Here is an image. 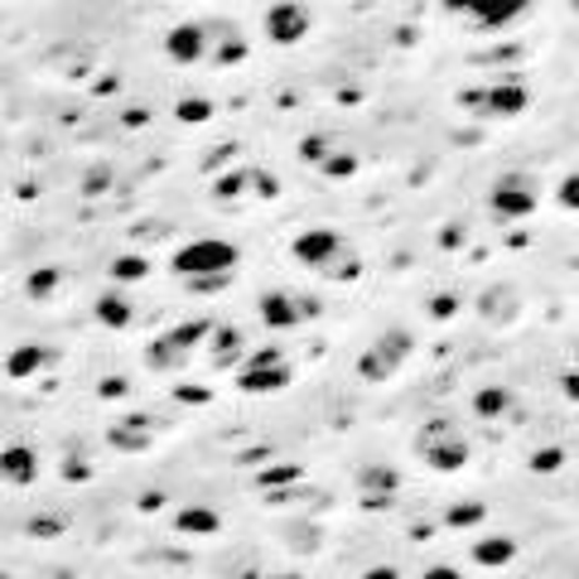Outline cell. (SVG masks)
I'll use <instances>...</instances> for the list:
<instances>
[{"label":"cell","instance_id":"obj_1","mask_svg":"<svg viewBox=\"0 0 579 579\" xmlns=\"http://www.w3.org/2000/svg\"><path fill=\"white\" fill-rule=\"evenodd\" d=\"M290 256H295L305 271L324 275V281H353V275L362 271V256L353 251L333 227H305V232H295V242H290Z\"/></svg>","mask_w":579,"mask_h":579},{"label":"cell","instance_id":"obj_2","mask_svg":"<svg viewBox=\"0 0 579 579\" xmlns=\"http://www.w3.org/2000/svg\"><path fill=\"white\" fill-rule=\"evenodd\" d=\"M410 449H416V459L434 473H459V469H469V459H473L469 434L444 416L426 420V426L416 430V440H410Z\"/></svg>","mask_w":579,"mask_h":579},{"label":"cell","instance_id":"obj_3","mask_svg":"<svg viewBox=\"0 0 579 579\" xmlns=\"http://www.w3.org/2000/svg\"><path fill=\"white\" fill-rule=\"evenodd\" d=\"M237 261H242L237 242L198 237V242H188V247H180L170 256V271L184 275V281H198V275H232V271H237Z\"/></svg>","mask_w":579,"mask_h":579},{"label":"cell","instance_id":"obj_4","mask_svg":"<svg viewBox=\"0 0 579 579\" xmlns=\"http://www.w3.org/2000/svg\"><path fill=\"white\" fill-rule=\"evenodd\" d=\"M410 353H416V333L410 329H382L358 353V377L362 382H386V377H396V367H406Z\"/></svg>","mask_w":579,"mask_h":579},{"label":"cell","instance_id":"obj_5","mask_svg":"<svg viewBox=\"0 0 579 579\" xmlns=\"http://www.w3.org/2000/svg\"><path fill=\"white\" fill-rule=\"evenodd\" d=\"M537 204H541V188L537 180H531L527 170H507V174H497V184L488 188V208H493V218H531L537 213Z\"/></svg>","mask_w":579,"mask_h":579},{"label":"cell","instance_id":"obj_6","mask_svg":"<svg viewBox=\"0 0 579 579\" xmlns=\"http://www.w3.org/2000/svg\"><path fill=\"white\" fill-rule=\"evenodd\" d=\"M459 107L473 111L483 121H507L521 116L531 107V93L521 83H493V87H473V93H459Z\"/></svg>","mask_w":579,"mask_h":579},{"label":"cell","instance_id":"obj_7","mask_svg":"<svg viewBox=\"0 0 579 579\" xmlns=\"http://www.w3.org/2000/svg\"><path fill=\"white\" fill-rule=\"evenodd\" d=\"M213 329H218V324H208V319H194V324H184V329L164 333V338H155V343H150L145 362H150L155 372H174V367H184V362H188V353H194L198 343H204Z\"/></svg>","mask_w":579,"mask_h":579},{"label":"cell","instance_id":"obj_8","mask_svg":"<svg viewBox=\"0 0 579 579\" xmlns=\"http://www.w3.org/2000/svg\"><path fill=\"white\" fill-rule=\"evenodd\" d=\"M290 382H295V367H290V358H281V353H256V358H247L237 367V386L251 396L281 392Z\"/></svg>","mask_w":579,"mask_h":579},{"label":"cell","instance_id":"obj_9","mask_svg":"<svg viewBox=\"0 0 579 579\" xmlns=\"http://www.w3.org/2000/svg\"><path fill=\"white\" fill-rule=\"evenodd\" d=\"M449 15H464L469 25H483V29H503L512 20H521L531 10V0H440Z\"/></svg>","mask_w":579,"mask_h":579},{"label":"cell","instance_id":"obj_10","mask_svg":"<svg viewBox=\"0 0 579 579\" xmlns=\"http://www.w3.org/2000/svg\"><path fill=\"white\" fill-rule=\"evenodd\" d=\"M164 53H170L180 69H188V63H204L213 59V29L204 25V20H188V25H174L170 39H164Z\"/></svg>","mask_w":579,"mask_h":579},{"label":"cell","instance_id":"obj_11","mask_svg":"<svg viewBox=\"0 0 579 579\" xmlns=\"http://www.w3.org/2000/svg\"><path fill=\"white\" fill-rule=\"evenodd\" d=\"M309 10L299 5V0H275L271 10H266V39L271 44H281V49H290V44H299L309 35Z\"/></svg>","mask_w":579,"mask_h":579},{"label":"cell","instance_id":"obj_12","mask_svg":"<svg viewBox=\"0 0 579 579\" xmlns=\"http://www.w3.org/2000/svg\"><path fill=\"white\" fill-rule=\"evenodd\" d=\"M309 315H319L315 299H299V295H290V290H266V295H261L266 329H299Z\"/></svg>","mask_w":579,"mask_h":579},{"label":"cell","instance_id":"obj_13","mask_svg":"<svg viewBox=\"0 0 579 579\" xmlns=\"http://www.w3.org/2000/svg\"><path fill=\"white\" fill-rule=\"evenodd\" d=\"M478 315H483V324L507 329L512 319L521 315V295H517L512 285H493V290H483V295H478Z\"/></svg>","mask_w":579,"mask_h":579},{"label":"cell","instance_id":"obj_14","mask_svg":"<svg viewBox=\"0 0 579 579\" xmlns=\"http://www.w3.org/2000/svg\"><path fill=\"white\" fill-rule=\"evenodd\" d=\"M0 473H5L10 488H35L39 483V454L29 444H5L0 454Z\"/></svg>","mask_w":579,"mask_h":579},{"label":"cell","instance_id":"obj_15","mask_svg":"<svg viewBox=\"0 0 579 579\" xmlns=\"http://www.w3.org/2000/svg\"><path fill=\"white\" fill-rule=\"evenodd\" d=\"M396 488H401V473L392 464H367V469H358L362 503H386V497H396Z\"/></svg>","mask_w":579,"mask_h":579},{"label":"cell","instance_id":"obj_16","mask_svg":"<svg viewBox=\"0 0 579 579\" xmlns=\"http://www.w3.org/2000/svg\"><path fill=\"white\" fill-rule=\"evenodd\" d=\"M97 319H102L107 329H131L136 305L126 299V290H102V295H97Z\"/></svg>","mask_w":579,"mask_h":579},{"label":"cell","instance_id":"obj_17","mask_svg":"<svg viewBox=\"0 0 579 579\" xmlns=\"http://www.w3.org/2000/svg\"><path fill=\"white\" fill-rule=\"evenodd\" d=\"M213 63H222V69H232V63H242V53H247V44H242V35L227 25V20H213Z\"/></svg>","mask_w":579,"mask_h":579},{"label":"cell","instance_id":"obj_18","mask_svg":"<svg viewBox=\"0 0 579 579\" xmlns=\"http://www.w3.org/2000/svg\"><path fill=\"white\" fill-rule=\"evenodd\" d=\"M222 527V517L213 507H180L174 512V531H184V537H213Z\"/></svg>","mask_w":579,"mask_h":579},{"label":"cell","instance_id":"obj_19","mask_svg":"<svg viewBox=\"0 0 579 579\" xmlns=\"http://www.w3.org/2000/svg\"><path fill=\"white\" fill-rule=\"evenodd\" d=\"M473 560L488 565V570H503L507 560H517V541H512V537H483V541H473Z\"/></svg>","mask_w":579,"mask_h":579},{"label":"cell","instance_id":"obj_20","mask_svg":"<svg viewBox=\"0 0 579 579\" xmlns=\"http://www.w3.org/2000/svg\"><path fill=\"white\" fill-rule=\"evenodd\" d=\"M237 353H242V333L232 329V324H218L213 338H208V358H213L218 367H242Z\"/></svg>","mask_w":579,"mask_h":579},{"label":"cell","instance_id":"obj_21","mask_svg":"<svg viewBox=\"0 0 579 579\" xmlns=\"http://www.w3.org/2000/svg\"><path fill=\"white\" fill-rule=\"evenodd\" d=\"M473 410L483 420L507 416V410H512V392H507V386H478V392H473Z\"/></svg>","mask_w":579,"mask_h":579},{"label":"cell","instance_id":"obj_22","mask_svg":"<svg viewBox=\"0 0 579 579\" xmlns=\"http://www.w3.org/2000/svg\"><path fill=\"white\" fill-rule=\"evenodd\" d=\"M39 362H49V348H15L10 353V377H35Z\"/></svg>","mask_w":579,"mask_h":579},{"label":"cell","instance_id":"obj_23","mask_svg":"<svg viewBox=\"0 0 579 579\" xmlns=\"http://www.w3.org/2000/svg\"><path fill=\"white\" fill-rule=\"evenodd\" d=\"M319 170H324L329 180H353V170H358V160H353V155H338V150H329L324 160H319Z\"/></svg>","mask_w":579,"mask_h":579},{"label":"cell","instance_id":"obj_24","mask_svg":"<svg viewBox=\"0 0 579 579\" xmlns=\"http://www.w3.org/2000/svg\"><path fill=\"white\" fill-rule=\"evenodd\" d=\"M145 271H150V266H145L140 251L136 256H116V261H111V275H116V281H145Z\"/></svg>","mask_w":579,"mask_h":579},{"label":"cell","instance_id":"obj_25","mask_svg":"<svg viewBox=\"0 0 579 579\" xmlns=\"http://www.w3.org/2000/svg\"><path fill=\"white\" fill-rule=\"evenodd\" d=\"M483 517H488L483 503H464V507H449V512H444V521H449V527H473V521H483Z\"/></svg>","mask_w":579,"mask_h":579},{"label":"cell","instance_id":"obj_26","mask_svg":"<svg viewBox=\"0 0 579 579\" xmlns=\"http://www.w3.org/2000/svg\"><path fill=\"white\" fill-rule=\"evenodd\" d=\"M555 198H560V208L579 213V170H575V174H565V180L555 184Z\"/></svg>","mask_w":579,"mask_h":579},{"label":"cell","instance_id":"obj_27","mask_svg":"<svg viewBox=\"0 0 579 579\" xmlns=\"http://www.w3.org/2000/svg\"><path fill=\"white\" fill-rule=\"evenodd\" d=\"M295 478H299L295 464H281V469H271V473L256 478V488H281V483H295Z\"/></svg>","mask_w":579,"mask_h":579},{"label":"cell","instance_id":"obj_28","mask_svg":"<svg viewBox=\"0 0 579 579\" xmlns=\"http://www.w3.org/2000/svg\"><path fill=\"white\" fill-rule=\"evenodd\" d=\"M53 285H59V271H35V275H29V295H35V299L53 295Z\"/></svg>","mask_w":579,"mask_h":579},{"label":"cell","instance_id":"obj_29","mask_svg":"<svg viewBox=\"0 0 579 579\" xmlns=\"http://www.w3.org/2000/svg\"><path fill=\"white\" fill-rule=\"evenodd\" d=\"M227 281L232 275H198V281H188V290H194V295H218Z\"/></svg>","mask_w":579,"mask_h":579},{"label":"cell","instance_id":"obj_30","mask_svg":"<svg viewBox=\"0 0 579 579\" xmlns=\"http://www.w3.org/2000/svg\"><path fill=\"white\" fill-rule=\"evenodd\" d=\"M180 116L184 121H208V116H213V102H184Z\"/></svg>","mask_w":579,"mask_h":579},{"label":"cell","instance_id":"obj_31","mask_svg":"<svg viewBox=\"0 0 579 579\" xmlns=\"http://www.w3.org/2000/svg\"><path fill=\"white\" fill-rule=\"evenodd\" d=\"M560 392H565V401H575V406H579V367H570V372L560 377Z\"/></svg>","mask_w":579,"mask_h":579},{"label":"cell","instance_id":"obj_32","mask_svg":"<svg viewBox=\"0 0 579 579\" xmlns=\"http://www.w3.org/2000/svg\"><path fill=\"white\" fill-rule=\"evenodd\" d=\"M420 579H464V575L454 570V565H430V570L420 575Z\"/></svg>","mask_w":579,"mask_h":579},{"label":"cell","instance_id":"obj_33","mask_svg":"<svg viewBox=\"0 0 579 579\" xmlns=\"http://www.w3.org/2000/svg\"><path fill=\"white\" fill-rule=\"evenodd\" d=\"M555 464H565V454H560V449H545V454H537V469H555Z\"/></svg>","mask_w":579,"mask_h":579},{"label":"cell","instance_id":"obj_34","mask_svg":"<svg viewBox=\"0 0 579 579\" xmlns=\"http://www.w3.org/2000/svg\"><path fill=\"white\" fill-rule=\"evenodd\" d=\"M362 579H401V575L392 570V565H377V570H367Z\"/></svg>","mask_w":579,"mask_h":579},{"label":"cell","instance_id":"obj_35","mask_svg":"<svg viewBox=\"0 0 579 579\" xmlns=\"http://www.w3.org/2000/svg\"><path fill=\"white\" fill-rule=\"evenodd\" d=\"M63 579H69V575H63Z\"/></svg>","mask_w":579,"mask_h":579}]
</instances>
